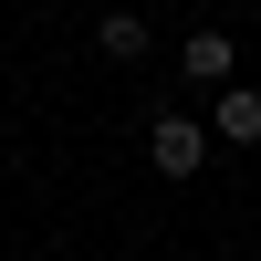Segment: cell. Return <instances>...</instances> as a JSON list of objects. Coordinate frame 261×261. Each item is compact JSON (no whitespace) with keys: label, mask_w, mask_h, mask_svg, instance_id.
I'll use <instances>...</instances> for the list:
<instances>
[{"label":"cell","mask_w":261,"mask_h":261,"mask_svg":"<svg viewBox=\"0 0 261 261\" xmlns=\"http://www.w3.org/2000/svg\"><path fill=\"white\" fill-rule=\"evenodd\" d=\"M146 167H157V178H199L209 167V125L199 115H157L146 125Z\"/></svg>","instance_id":"1"},{"label":"cell","mask_w":261,"mask_h":261,"mask_svg":"<svg viewBox=\"0 0 261 261\" xmlns=\"http://www.w3.org/2000/svg\"><path fill=\"white\" fill-rule=\"evenodd\" d=\"M178 73L199 84V94H220V84L241 73V42H230V32H188V42H178Z\"/></svg>","instance_id":"2"},{"label":"cell","mask_w":261,"mask_h":261,"mask_svg":"<svg viewBox=\"0 0 261 261\" xmlns=\"http://www.w3.org/2000/svg\"><path fill=\"white\" fill-rule=\"evenodd\" d=\"M209 146H261V94H251V84H220V125H209Z\"/></svg>","instance_id":"3"},{"label":"cell","mask_w":261,"mask_h":261,"mask_svg":"<svg viewBox=\"0 0 261 261\" xmlns=\"http://www.w3.org/2000/svg\"><path fill=\"white\" fill-rule=\"evenodd\" d=\"M94 53H105V63H146V21H136V11H105V21H94Z\"/></svg>","instance_id":"4"}]
</instances>
